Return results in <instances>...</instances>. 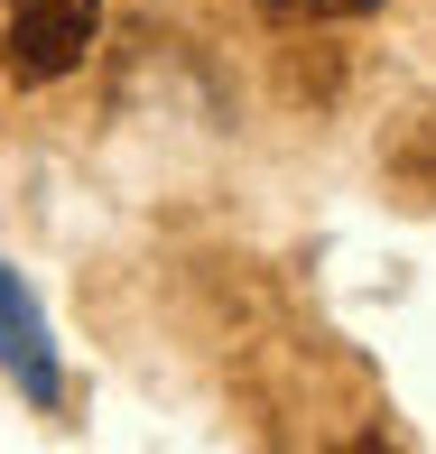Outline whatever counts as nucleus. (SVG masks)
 <instances>
[{
    "mask_svg": "<svg viewBox=\"0 0 436 454\" xmlns=\"http://www.w3.org/2000/svg\"><path fill=\"white\" fill-rule=\"evenodd\" d=\"M102 0H10V84H56L84 66Z\"/></svg>",
    "mask_w": 436,
    "mask_h": 454,
    "instance_id": "obj_1",
    "label": "nucleus"
},
{
    "mask_svg": "<svg viewBox=\"0 0 436 454\" xmlns=\"http://www.w3.org/2000/svg\"><path fill=\"white\" fill-rule=\"evenodd\" d=\"M0 371L19 380V399H28V408H56V399H66V371H56L47 316H37V297L19 287L10 260H0Z\"/></svg>",
    "mask_w": 436,
    "mask_h": 454,
    "instance_id": "obj_2",
    "label": "nucleus"
},
{
    "mask_svg": "<svg viewBox=\"0 0 436 454\" xmlns=\"http://www.w3.org/2000/svg\"><path fill=\"white\" fill-rule=\"evenodd\" d=\"M269 10H279V19H362V10H381V0H269Z\"/></svg>",
    "mask_w": 436,
    "mask_h": 454,
    "instance_id": "obj_3",
    "label": "nucleus"
}]
</instances>
